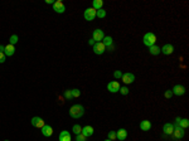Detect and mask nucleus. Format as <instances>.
<instances>
[{"mask_svg":"<svg viewBox=\"0 0 189 141\" xmlns=\"http://www.w3.org/2000/svg\"><path fill=\"white\" fill-rule=\"evenodd\" d=\"M144 44L147 45V47H151V45L155 44V42H156V35H155L154 33H146L145 35H144Z\"/></svg>","mask_w":189,"mask_h":141,"instance_id":"nucleus-2","label":"nucleus"},{"mask_svg":"<svg viewBox=\"0 0 189 141\" xmlns=\"http://www.w3.org/2000/svg\"><path fill=\"white\" fill-rule=\"evenodd\" d=\"M116 139V131H110L108 132V140H115Z\"/></svg>","mask_w":189,"mask_h":141,"instance_id":"nucleus-27","label":"nucleus"},{"mask_svg":"<svg viewBox=\"0 0 189 141\" xmlns=\"http://www.w3.org/2000/svg\"><path fill=\"white\" fill-rule=\"evenodd\" d=\"M4 51H5V47H4V45H1V44H0V52H1V53H4Z\"/></svg>","mask_w":189,"mask_h":141,"instance_id":"nucleus-34","label":"nucleus"},{"mask_svg":"<svg viewBox=\"0 0 189 141\" xmlns=\"http://www.w3.org/2000/svg\"><path fill=\"white\" fill-rule=\"evenodd\" d=\"M105 141H111V140H105Z\"/></svg>","mask_w":189,"mask_h":141,"instance_id":"nucleus-37","label":"nucleus"},{"mask_svg":"<svg viewBox=\"0 0 189 141\" xmlns=\"http://www.w3.org/2000/svg\"><path fill=\"white\" fill-rule=\"evenodd\" d=\"M96 17H98V18H105V17H106V11H105L104 9L97 10V11H96Z\"/></svg>","mask_w":189,"mask_h":141,"instance_id":"nucleus-24","label":"nucleus"},{"mask_svg":"<svg viewBox=\"0 0 189 141\" xmlns=\"http://www.w3.org/2000/svg\"><path fill=\"white\" fill-rule=\"evenodd\" d=\"M102 43H104L105 47H110V45H112V38L111 37H105L104 39H102Z\"/></svg>","mask_w":189,"mask_h":141,"instance_id":"nucleus-22","label":"nucleus"},{"mask_svg":"<svg viewBox=\"0 0 189 141\" xmlns=\"http://www.w3.org/2000/svg\"><path fill=\"white\" fill-rule=\"evenodd\" d=\"M119 92H121V94H124V96H126V94L129 93V88L127 87H121Z\"/></svg>","mask_w":189,"mask_h":141,"instance_id":"nucleus-28","label":"nucleus"},{"mask_svg":"<svg viewBox=\"0 0 189 141\" xmlns=\"http://www.w3.org/2000/svg\"><path fill=\"white\" fill-rule=\"evenodd\" d=\"M86 136H83L82 134H79V135H77V138H76V141H86Z\"/></svg>","mask_w":189,"mask_h":141,"instance_id":"nucleus-30","label":"nucleus"},{"mask_svg":"<svg viewBox=\"0 0 189 141\" xmlns=\"http://www.w3.org/2000/svg\"><path fill=\"white\" fill-rule=\"evenodd\" d=\"M81 134L83 136H86V138H88V136H92V134H93V127H91V126L82 127V132H81Z\"/></svg>","mask_w":189,"mask_h":141,"instance_id":"nucleus-16","label":"nucleus"},{"mask_svg":"<svg viewBox=\"0 0 189 141\" xmlns=\"http://www.w3.org/2000/svg\"><path fill=\"white\" fill-rule=\"evenodd\" d=\"M64 97H66L67 100H71V98H72V92H71V90L64 91Z\"/></svg>","mask_w":189,"mask_h":141,"instance_id":"nucleus-29","label":"nucleus"},{"mask_svg":"<svg viewBox=\"0 0 189 141\" xmlns=\"http://www.w3.org/2000/svg\"><path fill=\"white\" fill-rule=\"evenodd\" d=\"M15 53V48H14V45H11V44H8L6 47H5V51H4V54L5 56H13Z\"/></svg>","mask_w":189,"mask_h":141,"instance_id":"nucleus-19","label":"nucleus"},{"mask_svg":"<svg viewBox=\"0 0 189 141\" xmlns=\"http://www.w3.org/2000/svg\"><path fill=\"white\" fill-rule=\"evenodd\" d=\"M107 90L110 91V92H112V93L119 92V91H120V83L117 81H111L107 85Z\"/></svg>","mask_w":189,"mask_h":141,"instance_id":"nucleus-9","label":"nucleus"},{"mask_svg":"<svg viewBox=\"0 0 189 141\" xmlns=\"http://www.w3.org/2000/svg\"><path fill=\"white\" fill-rule=\"evenodd\" d=\"M30 122H32V125L34 127H38V128H42L44 126V121L40 119V117H33L32 120H30Z\"/></svg>","mask_w":189,"mask_h":141,"instance_id":"nucleus-12","label":"nucleus"},{"mask_svg":"<svg viewBox=\"0 0 189 141\" xmlns=\"http://www.w3.org/2000/svg\"><path fill=\"white\" fill-rule=\"evenodd\" d=\"M59 141H71V135L68 131H62L59 134Z\"/></svg>","mask_w":189,"mask_h":141,"instance_id":"nucleus-20","label":"nucleus"},{"mask_svg":"<svg viewBox=\"0 0 189 141\" xmlns=\"http://www.w3.org/2000/svg\"><path fill=\"white\" fill-rule=\"evenodd\" d=\"M104 38H105L104 30H101V29L93 30V33H92V39L96 42V43H98V42H102V39H104Z\"/></svg>","mask_w":189,"mask_h":141,"instance_id":"nucleus-4","label":"nucleus"},{"mask_svg":"<svg viewBox=\"0 0 189 141\" xmlns=\"http://www.w3.org/2000/svg\"><path fill=\"white\" fill-rule=\"evenodd\" d=\"M53 10H54L56 13L62 14L66 11V6H64V4L60 1V0H58V1H54V4H53Z\"/></svg>","mask_w":189,"mask_h":141,"instance_id":"nucleus-6","label":"nucleus"},{"mask_svg":"<svg viewBox=\"0 0 189 141\" xmlns=\"http://www.w3.org/2000/svg\"><path fill=\"white\" fill-rule=\"evenodd\" d=\"M96 11L97 10H94L93 8H88V9H86L85 10V19L86 20H88V22L93 20V19L96 18Z\"/></svg>","mask_w":189,"mask_h":141,"instance_id":"nucleus-5","label":"nucleus"},{"mask_svg":"<svg viewBox=\"0 0 189 141\" xmlns=\"http://www.w3.org/2000/svg\"><path fill=\"white\" fill-rule=\"evenodd\" d=\"M92 5H93V9H94V10H100V9H102L104 1H102V0H93Z\"/></svg>","mask_w":189,"mask_h":141,"instance_id":"nucleus-21","label":"nucleus"},{"mask_svg":"<svg viewBox=\"0 0 189 141\" xmlns=\"http://www.w3.org/2000/svg\"><path fill=\"white\" fill-rule=\"evenodd\" d=\"M94 43H96V42H94L93 39H90V40H88V44H90V45H93Z\"/></svg>","mask_w":189,"mask_h":141,"instance_id":"nucleus-35","label":"nucleus"},{"mask_svg":"<svg viewBox=\"0 0 189 141\" xmlns=\"http://www.w3.org/2000/svg\"><path fill=\"white\" fill-rule=\"evenodd\" d=\"M113 77H115V78H121V77H122V73H121L120 71H116L115 73H113Z\"/></svg>","mask_w":189,"mask_h":141,"instance_id":"nucleus-31","label":"nucleus"},{"mask_svg":"<svg viewBox=\"0 0 189 141\" xmlns=\"http://www.w3.org/2000/svg\"><path fill=\"white\" fill-rule=\"evenodd\" d=\"M172 92H173V94H176V96H183L185 93V88L181 85H175L173 87Z\"/></svg>","mask_w":189,"mask_h":141,"instance_id":"nucleus-10","label":"nucleus"},{"mask_svg":"<svg viewBox=\"0 0 189 141\" xmlns=\"http://www.w3.org/2000/svg\"><path fill=\"white\" fill-rule=\"evenodd\" d=\"M173 140H180L184 138V128H181L179 126H175L174 125V131H173Z\"/></svg>","mask_w":189,"mask_h":141,"instance_id":"nucleus-3","label":"nucleus"},{"mask_svg":"<svg viewBox=\"0 0 189 141\" xmlns=\"http://www.w3.org/2000/svg\"><path fill=\"white\" fill-rule=\"evenodd\" d=\"M149 52H150V54L151 56H158V54H160V52H161V49L160 47H158V45H151V47H149Z\"/></svg>","mask_w":189,"mask_h":141,"instance_id":"nucleus-18","label":"nucleus"},{"mask_svg":"<svg viewBox=\"0 0 189 141\" xmlns=\"http://www.w3.org/2000/svg\"><path fill=\"white\" fill-rule=\"evenodd\" d=\"M174 131V125L173 124H164V126H163V132H164V136H172Z\"/></svg>","mask_w":189,"mask_h":141,"instance_id":"nucleus-11","label":"nucleus"},{"mask_svg":"<svg viewBox=\"0 0 189 141\" xmlns=\"http://www.w3.org/2000/svg\"><path fill=\"white\" fill-rule=\"evenodd\" d=\"M40 131H42V134H43V136H52V134H53V128L51 127V126H48V125H44L43 127L40 128Z\"/></svg>","mask_w":189,"mask_h":141,"instance_id":"nucleus-14","label":"nucleus"},{"mask_svg":"<svg viewBox=\"0 0 189 141\" xmlns=\"http://www.w3.org/2000/svg\"><path fill=\"white\" fill-rule=\"evenodd\" d=\"M92 47H93V52L96 53V54H102V53H105V51H106V47L104 45V43H102V42L94 43Z\"/></svg>","mask_w":189,"mask_h":141,"instance_id":"nucleus-7","label":"nucleus"},{"mask_svg":"<svg viewBox=\"0 0 189 141\" xmlns=\"http://www.w3.org/2000/svg\"><path fill=\"white\" fill-rule=\"evenodd\" d=\"M85 113V108L81 105H73L69 108V116L73 117V119H81Z\"/></svg>","mask_w":189,"mask_h":141,"instance_id":"nucleus-1","label":"nucleus"},{"mask_svg":"<svg viewBox=\"0 0 189 141\" xmlns=\"http://www.w3.org/2000/svg\"><path fill=\"white\" fill-rule=\"evenodd\" d=\"M72 92V97H79V94H81V92H79V90L74 88V90H71Z\"/></svg>","mask_w":189,"mask_h":141,"instance_id":"nucleus-25","label":"nucleus"},{"mask_svg":"<svg viewBox=\"0 0 189 141\" xmlns=\"http://www.w3.org/2000/svg\"><path fill=\"white\" fill-rule=\"evenodd\" d=\"M127 138V131L125 130V128H120V130H117L116 131V139H119V140H125Z\"/></svg>","mask_w":189,"mask_h":141,"instance_id":"nucleus-13","label":"nucleus"},{"mask_svg":"<svg viewBox=\"0 0 189 141\" xmlns=\"http://www.w3.org/2000/svg\"><path fill=\"white\" fill-rule=\"evenodd\" d=\"M172 96H173V92H172V90H168V91H166V92H165V97H166V98H170Z\"/></svg>","mask_w":189,"mask_h":141,"instance_id":"nucleus-33","label":"nucleus"},{"mask_svg":"<svg viewBox=\"0 0 189 141\" xmlns=\"http://www.w3.org/2000/svg\"><path fill=\"white\" fill-rule=\"evenodd\" d=\"M9 42H10L9 44L14 45V44H15V43H17V42H18V37L15 35V34H14V35H11V37H10V40H9Z\"/></svg>","mask_w":189,"mask_h":141,"instance_id":"nucleus-26","label":"nucleus"},{"mask_svg":"<svg viewBox=\"0 0 189 141\" xmlns=\"http://www.w3.org/2000/svg\"><path fill=\"white\" fill-rule=\"evenodd\" d=\"M140 128H141L142 131H149L150 128H151V124H150V121H147V120H144L140 122Z\"/></svg>","mask_w":189,"mask_h":141,"instance_id":"nucleus-17","label":"nucleus"},{"mask_svg":"<svg viewBox=\"0 0 189 141\" xmlns=\"http://www.w3.org/2000/svg\"><path fill=\"white\" fill-rule=\"evenodd\" d=\"M4 141H9V140H4Z\"/></svg>","mask_w":189,"mask_h":141,"instance_id":"nucleus-38","label":"nucleus"},{"mask_svg":"<svg viewBox=\"0 0 189 141\" xmlns=\"http://www.w3.org/2000/svg\"><path fill=\"white\" fill-rule=\"evenodd\" d=\"M5 58H6V56L4 54V53L0 52V63H4V62H5Z\"/></svg>","mask_w":189,"mask_h":141,"instance_id":"nucleus-32","label":"nucleus"},{"mask_svg":"<svg viewBox=\"0 0 189 141\" xmlns=\"http://www.w3.org/2000/svg\"><path fill=\"white\" fill-rule=\"evenodd\" d=\"M45 3H47V4H54V1H53V0H47Z\"/></svg>","mask_w":189,"mask_h":141,"instance_id":"nucleus-36","label":"nucleus"},{"mask_svg":"<svg viewBox=\"0 0 189 141\" xmlns=\"http://www.w3.org/2000/svg\"><path fill=\"white\" fill-rule=\"evenodd\" d=\"M72 131H73L76 135H79V134H81V132H82V127L79 126V125H74L73 128H72Z\"/></svg>","mask_w":189,"mask_h":141,"instance_id":"nucleus-23","label":"nucleus"},{"mask_svg":"<svg viewBox=\"0 0 189 141\" xmlns=\"http://www.w3.org/2000/svg\"><path fill=\"white\" fill-rule=\"evenodd\" d=\"M160 49H161V52L164 53L165 56H169V54H172V53L174 52V47L172 44H165L164 47L160 48Z\"/></svg>","mask_w":189,"mask_h":141,"instance_id":"nucleus-15","label":"nucleus"},{"mask_svg":"<svg viewBox=\"0 0 189 141\" xmlns=\"http://www.w3.org/2000/svg\"><path fill=\"white\" fill-rule=\"evenodd\" d=\"M122 82L125 83V85H130V83H132L135 81V76L130 73V72H127V73H122Z\"/></svg>","mask_w":189,"mask_h":141,"instance_id":"nucleus-8","label":"nucleus"}]
</instances>
